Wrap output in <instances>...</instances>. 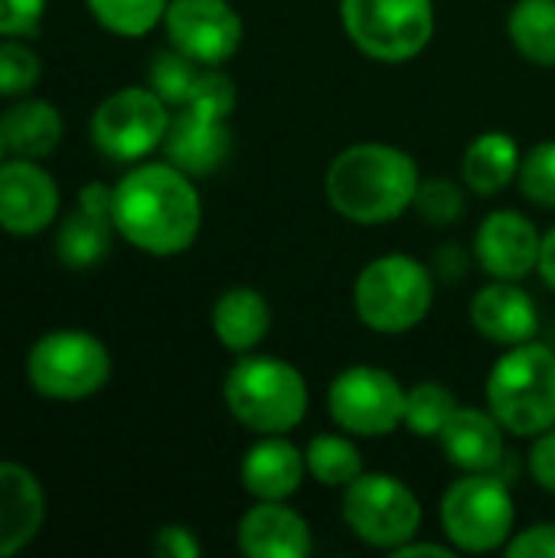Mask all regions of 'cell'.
<instances>
[{"instance_id":"1","label":"cell","mask_w":555,"mask_h":558,"mask_svg":"<svg viewBox=\"0 0 555 558\" xmlns=\"http://www.w3.org/2000/svg\"><path fill=\"white\" fill-rule=\"evenodd\" d=\"M111 219L134 248L147 255H180L200 232L203 206L183 170L147 163L114 186Z\"/></svg>"},{"instance_id":"2","label":"cell","mask_w":555,"mask_h":558,"mask_svg":"<svg viewBox=\"0 0 555 558\" xmlns=\"http://www.w3.org/2000/svg\"><path fill=\"white\" fill-rule=\"evenodd\" d=\"M419 193L415 160L389 144H353L327 170L330 206L357 226H386Z\"/></svg>"},{"instance_id":"3","label":"cell","mask_w":555,"mask_h":558,"mask_svg":"<svg viewBox=\"0 0 555 558\" xmlns=\"http://www.w3.org/2000/svg\"><path fill=\"white\" fill-rule=\"evenodd\" d=\"M491 412L520 438H540L555 425V353L543 343H517L487 379Z\"/></svg>"},{"instance_id":"4","label":"cell","mask_w":555,"mask_h":558,"mask_svg":"<svg viewBox=\"0 0 555 558\" xmlns=\"http://www.w3.org/2000/svg\"><path fill=\"white\" fill-rule=\"evenodd\" d=\"M229 412L258 435H285L307 415L304 376L275 356L239 360L226 376Z\"/></svg>"},{"instance_id":"5","label":"cell","mask_w":555,"mask_h":558,"mask_svg":"<svg viewBox=\"0 0 555 558\" xmlns=\"http://www.w3.org/2000/svg\"><path fill=\"white\" fill-rule=\"evenodd\" d=\"M432 275L409 255H383L370 262L353 288L360 320L376 333H409L432 311Z\"/></svg>"},{"instance_id":"6","label":"cell","mask_w":555,"mask_h":558,"mask_svg":"<svg viewBox=\"0 0 555 558\" xmlns=\"http://www.w3.org/2000/svg\"><path fill=\"white\" fill-rule=\"evenodd\" d=\"M350 39L379 62L419 56L435 33L432 0H340Z\"/></svg>"},{"instance_id":"7","label":"cell","mask_w":555,"mask_h":558,"mask_svg":"<svg viewBox=\"0 0 555 558\" xmlns=\"http://www.w3.org/2000/svg\"><path fill=\"white\" fill-rule=\"evenodd\" d=\"M514 497L500 477L478 471L442 497V530L461 553H494L514 533Z\"/></svg>"},{"instance_id":"8","label":"cell","mask_w":555,"mask_h":558,"mask_svg":"<svg viewBox=\"0 0 555 558\" xmlns=\"http://www.w3.org/2000/svg\"><path fill=\"white\" fill-rule=\"evenodd\" d=\"M26 373L36 392L49 399L75 402V399L98 392L108 383L111 360L101 340H95L92 333L59 330V333L43 337L29 350Z\"/></svg>"},{"instance_id":"9","label":"cell","mask_w":555,"mask_h":558,"mask_svg":"<svg viewBox=\"0 0 555 558\" xmlns=\"http://www.w3.org/2000/svg\"><path fill=\"white\" fill-rule=\"evenodd\" d=\"M343 523L370 546L399 549L402 543L415 539L422 507L399 477L360 474L343 487Z\"/></svg>"},{"instance_id":"10","label":"cell","mask_w":555,"mask_h":558,"mask_svg":"<svg viewBox=\"0 0 555 558\" xmlns=\"http://www.w3.org/2000/svg\"><path fill=\"white\" fill-rule=\"evenodd\" d=\"M327 405L343 432L363 438H383L402 425L406 389L386 369L350 366L330 383Z\"/></svg>"},{"instance_id":"11","label":"cell","mask_w":555,"mask_h":558,"mask_svg":"<svg viewBox=\"0 0 555 558\" xmlns=\"http://www.w3.org/2000/svg\"><path fill=\"white\" fill-rule=\"evenodd\" d=\"M167 101L154 88H121L108 95L92 118V141L111 160L150 154L170 128Z\"/></svg>"},{"instance_id":"12","label":"cell","mask_w":555,"mask_h":558,"mask_svg":"<svg viewBox=\"0 0 555 558\" xmlns=\"http://www.w3.org/2000/svg\"><path fill=\"white\" fill-rule=\"evenodd\" d=\"M164 23L173 46L200 65L232 59L242 43V20L226 0H173Z\"/></svg>"},{"instance_id":"13","label":"cell","mask_w":555,"mask_h":558,"mask_svg":"<svg viewBox=\"0 0 555 558\" xmlns=\"http://www.w3.org/2000/svg\"><path fill=\"white\" fill-rule=\"evenodd\" d=\"M540 232L536 226L517 209L491 213L478 229V262L497 281H520L540 265Z\"/></svg>"},{"instance_id":"14","label":"cell","mask_w":555,"mask_h":558,"mask_svg":"<svg viewBox=\"0 0 555 558\" xmlns=\"http://www.w3.org/2000/svg\"><path fill=\"white\" fill-rule=\"evenodd\" d=\"M56 209L59 190L43 167L29 160L0 167V229L13 235H33L52 222Z\"/></svg>"},{"instance_id":"15","label":"cell","mask_w":555,"mask_h":558,"mask_svg":"<svg viewBox=\"0 0 555 558\" xmlns=\"http://www.w3.org/2000/svg\"><path fill=\"white\" fill-rule=\"evenodd\" d=\"M239 549L249 558H304L311 530L285 500H258L239 523Z\"/></svg>"},{"instance_id":"16","label":"cell","mask_w":555,"mask_h":558,"mask_svg":"<svg viewBox=\"0 0 555 558\" xmlns=\"http://www.w3.org/2000/svg\"><path fill=\"white\" fill-rule=\"evenodd\" d=\"M471 324L487 340L517 347L533 340V333L540 330V311L533 298L517 288V281H494L481 288L471 301Z\"/></svg>"},{"instance_id":"17","label":"cell","mask_w":555,"mask_h":558,"mask_svg":"<svg viewBox=\"0 0 555 558\" xmlns=\"http://www.w3.org/2000/svg\"><path fill=\"white\" fill-rule=\"evenodd\" d=\"M229 144L232 137H229L226 121L200 114L193 108H183V114L170 121L167 137H164V150L170 163L183 170L186 177H206L219 170L222 160L229 157Z\"/></svg>"},{"instance_id":"18","label":"cell","mask_w":555,"mask_h":558,"mask_svg":"<svg viewBox=\"0 0 555 558\" xmlns=\"http://www.w3.org/2000/svg\"><path fill=\"white\" fill-rule=\"evenodd\" d=\"M46 517L36 477L20 464H0V558L33 543Z\"/></svg>"},{"instance_id":"19","label":"cell","mask_w":555,"mask_h":558,"mask_svg":"<svg viewBox=\"0 0 555 558\" xmlns=\"http://www.w3.org/2000/svg\"><path fill=\"white\" fill-rule=\"evenodd\" d=\"M500 422L491 412L481 409H455L451 418L445 422L438 441L445 448V458L461 468V471H491L500 464L504 458V435H500Z\"/></svg>"},{"instance_id":"20","label":"cell","mask_w":555,"mask_h":558,"mask_svg":"<svg viewBox=\"0 0 555 558\" xmlns=\"http://www.w3.org/2000/svg\"><path fill=\"white\" fill-rule=\"evenodd\" d=\"M304 454L281 435L258 441L242 461V484L255 500H288L304 481Z\"/></svg>"},{"instance_id":"21","label":"cell","mask_w":555,"mask_h":558,"mask_svg":"<svg viewBox=\"0 0 555 558\" xmlns=\"http://www.w3.org/2000/svg\"><path fill=\"white\" fill-rule=\"evenodd\" d=\"M272 327V307L255 288H229L213 307V330L232 353L255 350Z\"/></svg>"},{"instance_id":"22","label":"cell","mask_w":555,"mask_h":558,"mask_svg":"<svg viewBox=\"0 0 555 558\" xmlns=\"http://www.w3.org/2000/svg\"><path fill=\"white\" fill-rule=\"evenodd\" d=\"M520 163L523 160H520L517 141L504 131H487L468 144L464 160H461V173L474 193L494 196L520 173Z\"/></svg>"},{"instance_id":"23","label":"cell","mask_w":555,"mask_h":558,"mask_svg":"<svg viewBox=\"0 0 555 558\" xmlns=\"http://www.w3.org/2000/svg\"><path fill=\"white\" fill-rule=\"evenodd\" d=\"M0 128H3V147L26 160L52 154L62 137V118L49 101H23L10 108Z\"/></svg>"},{"instance_id":"24","label":"cell","mask_w":555,"mask_h":558,"mask_svg":"<svg viewBox=\"0 0 555 558\" xmlns=\"http://www.w3.org/2000/svg\"><path fill=\"white\" fill-rule=\"evenodd\" d=\"M510 39L530 62L555 69V0H517L510 10Z\"/></svg>"},{"instance_id":"25","label":"cell","mask_w":555,"mask_h":558,"mask_svg":"<svg viewBox=\"0 0 555 558\" xmlns=\"http://www.w3.org/2000/svg\"><path fill=\"white\" fill-rule=\"evenodd\" d=\"M111 222L114 219H108V216L75 209L62 222L59 239H56L59 262L69 268H88V265L101 262L108 255V245H111Z\"/></svg>"},{"instance_id":"26","label":"cell","mask_w":555,"mask_h":558,"mask_svg":"<svg viewBox=\"0 0 555 558\" xmlns=\"http://www.w3.org/2000/svg\"><path fill=\"white\" fill-rule=\"evenodd\" d=\"M307 471L324 487H347L363 474L360 451L340 435H317L304 451Z\"/></svg>"},{"instance_id":"27","label":"cell","mask_w":555,"mask_h":558,"mask_svg":"<svg viewBox=\"0 0 555 558\" xmlns=\"http://www.w3.org/2000/svg\"><path fill=\"white\" fill-rule=\"evenodd\" d=\"M455 396L442 383H419L406 392V428L419 438H438L455 412Z\"/></svg>"},{"instance_id":"28","label":"cell","mask_w":555,"mask_h":558,"mask_svg":"<svg viewBox=\"0 0 555 558\" xmlns=\"http://www.w3.org/2000/svg\"><path fill=\"white\" fill-rule=\"evenodd\" d=\"M88 10L118 36H144L167 13V0H88Z\"/></svg>"},{"instance_id":"29","label":"cell","mask_w":555,"mask_h":558,"mask_svg":"<svg viewBox=\"0 0 555 558\" xmlns=\"http://www.w3.org/2000/svg\"><path fill=\"white\" fill-rule=\"evenodd\" d=\"M200 82V62L186 52H160L150 65V88L167 105H186Z\"/></svg>"},{"instance_id":"30","label":"cell","mask_w":555,"mask_h":558,"mask_svg":"<svg viewBox=\"0 0 555 558\" xmlns=\"http://www.w3.org/2000/svg\"><path fill=\"white\" fill-rule=\"evenodd\" d=\"M520 186L533 203L555 209V141H543L527 154L520 163Z\"/></svg>"},{"instance_id":"31","label":"cell","mask_w":555,"mask_h":558,"mask_svg":"<svg viewBox=\"0 0 555 558\" xmlns=\"http://www.w3.org/2000/svg\"><path fill=\"white\" fill-rule=\"evenodd\" d=\"M39 82V59L20 43H0V95H23Z\"/></svg>"},{"instance_id":"32","label":"cell","mask_w":555,"mask_h":558,"mask_svg":"<svg viewBox=\"0 0 555 558\" xmlns=\"http://www.w3.org/2000/svg\"><path fill=\"white\" fill-rule=\"evenodd\" d=\"M183 108H193L200 114H209V118H222L236 108V82L222 72H200V82L190 95V101Z\"/></svg>"},{"instance_id":"33","label":"cell","mask_w":555,"mask_h":558,"mask_svg":"<svg viewBox=\"0 0 555 558\" xmlns=\"http://www.w3.org/2000/svg\"><path fill=\"white\" fill-rule=\"evenodd\" d=\"M415 206L419 213L435 222V226H445V222H455L461 213H464V196L455 183L448 180H425L419 183V193H415Z\"/></svg>"},{"instance_id":"34","label":"cell","mask_w":555,"mask_h":558,"mask_svg":"<svg viewBox=\"0 0 555 558\" xmlns=\"http://www.w3.org/2000/svg\"><path fill=\"white\" fill-rule=\"evenodd\" d=\"M46 0H0V36H33Z\"/></svg>"},{"instance_id":"35","label":"cell","mask_w":555,"mask_h":558,"mask_svg":"<svg viewBox=\"0 0 555 558\" xmlns=\"http://www.w3.org/2000/svg\"><path fill=\"white\" fill-rule=\"evenodd\" d=\"M510 558H555V523L530 526L527 533H517L514 543H507Z\"/></svg>"},{"instance_id":"36","label":"cell","mask_w":555,"mask_h":558,"mask_svg":"<svg viewBox=\"0 0 555 558\" xmlns=\"http://www.w3.org/2000/svg\"><path fill=\"white\" fill-rule=\"evenodd\" d=\"M154 553L160 558H196L200 543L186 526H164L154 539Z\"/></svg>"},{"instance_id":"37","label":"cell","mask_w":555,"mask_h":558,"mask_svg":"<svg viewBox=\"0 0 555 558\" xmlns=\"http://www.w3.org/2000/svg\"><path fill=\"white\" fill-rule=\"evenodd\" d=\"M530 471H533V477H536V484H540L543 490L555 494V425L550 432H543L540 441L533 445Z\"/></svg>"},{"instance_id":"38","label":"cell","mask_w":555,"mask_h":558,"mask_svg":"<svg viewBox=\"0 0 555 558\" xmlns=\"http://www.w3.org/2000/svg\"><path fill=\"white\" fill-rule=\"evenodd\" d=\"M111 206H114V190H108L105 183H88L79 193V209L95 213V216H108L111 219Z\"/></svg>"},{"instance_id":"39","label":"cell","mask_w":555,"mask_h":558,"mask_svg":"<svg viewBox=\"0 0 555 558\" xmlns=\"http://www.w3.org/2000/svg\"><path fill=\"white\" fill-rule=\"evenodd\" d=\"M540 275H543V281L550 284L555 291V229H550L546 235H543V245H540Z\"/></svg>"},{"instance_id":"40","label":"cell","mask_w":555,"mask_h":558,"mask_svg":"<svg viewBox=\"0 0 555 558\" xmlns=\"http://www.w3.org/2000/svg\"><path fill=\"white\" fill-rule=\"evenodd\" d=\"M419 558V556H435V558H451V549H445V546H429V543H402L399 549H393V558Z\"/></svg>"},{"instance_id":"41","label":"cell","mask_w":555,"mask_h":558,"mask_svg":"<svg viewBox=\"0 0 555 558\" xmlns=\"http://www.w3.org/2000/svg\"><path fill=\"white\" fill-rule=\"evenodd\" d=\"M7 147H3V128H0V154H3Z\"/></svg>"}]
</instances>
